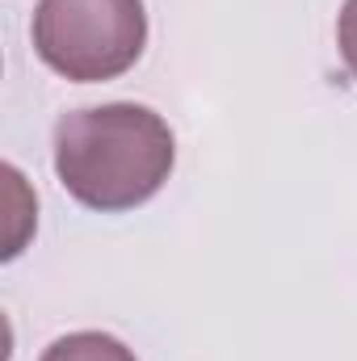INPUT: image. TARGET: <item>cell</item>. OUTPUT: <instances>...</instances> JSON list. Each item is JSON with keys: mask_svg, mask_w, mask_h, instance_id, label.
<instances>
[{"mask_svg": "<svg viewBox=\"0 0 357 361\" xmlns=\"http://www.w3.org/2000/svg\"><path fill=\"white\" fill-rule=\"evenodd\" d=\"M177 164L169 122L135 101L72 109L55 122V177L97 214L152 202Z\"/></svg>", "mask_w": 357, "mask_h": 361, "instance_id": "6da1fadb", "label": "cell"}, {"mask_svg": "<svg viewBox=\"0 0 357 361\" xmlns=\"http://www.w3.org/2000/svg\"><path fill=\"white\" fill-rule=\"evenodd\" d=\"M147 47L143 0H38L34 51L63 80H118Z\"/></svg>", "mask_w": 357, "mask_h": 361, "instance_id": "7a4b0ae2", "label": "cell"}, {"mask_svg": "<svg viewBox=\"0 0 357 361\" xmlns=\"http://www.w3.org/2000/svg\"><path fill=\"white\" fill-rule=\"evenodd\" d=\"M38 361H139V357H135V349H126L109 332H68Z\"/></svg>", "mask_w": 357, "mask_h": 361, "instance_id": "3957f363", "label": "cell"}, {"mask_svg": "<svg viewBox=\"0 0 357 361\" xmlns=\"http://www.w3.org/2000/svg\"><path fill=\"white\" fill-rule=\"evenodd\" d=\"M337 42H341V59L349 68V76L357 80V0H345L341 21H337Z\"/></svg>", "mask_w": 357, "mask_h": 361, "instance_id": "277c9868", "label": "cell"}]
</instances>
